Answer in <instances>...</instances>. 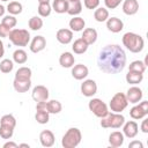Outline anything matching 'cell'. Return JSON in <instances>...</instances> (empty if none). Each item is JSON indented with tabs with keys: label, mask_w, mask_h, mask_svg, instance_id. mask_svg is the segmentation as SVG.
<instances>
[{
	"label": "cell",
	"mask_w": 148,
	"mask_h": 148,
	"mask_svg": "<svg viewBox=\"0 0 148 148\" xmlns=\"http://www.w3.org/2000/svg\"><path fill=\"white\" fill-rule=\"evenodd\" d=\"M3 148H18V145L16 142H13V141H7L3 145Z\"/></svg>",
	"instance_id": "obj_47"
},
{
	"label": "cell",
	"mask_w": 148,
	"mask_h": 148,
	"mask_svg": "<svg viewBox=\"0 0 148 148\" xmlns=\"http://www.w3.org/2000/svg\"><path fill=\"white\" fill-rule=\"evenodd\" d=\"M3 54H5V47H3V43H2V40L0 39V58H2Z\"/></svg>",
	"instance_id": "obj_48"
},
{
	"label": "cell",
	"mask_w": 148,
	"mask_h": 148,
	"mask_svg": "<svg viewBox=\"0 0 148 148\" xmlns=\"http://www.w3.org/2000/svg\"><path fill=\"white\" fill-rule=\"evenodd\" d=\"M38 2L39 3H42V2H50V0H38Z\"/></svg>",
	"instance_id": "obj_51"
},
{
	"label": "cell",
	"mask_w": 148,
	"mask_h": 148,
	"mask_svg": "<svg viewBox=\"0 0 148 148\" xmlns=\"http://www.w3.org/2000/svg\"><path fill=\"white\" fill-rule=\"evenodd\" d=\"M43 24H44V22H43V20H42L40 16H32V17L29 20V22H28L29 28H30L31 30H34V31L40 30V29L43 28Z\"/></svg>",
	"instance_id": "obj_34"
},
{
	"label": "cell",
	"mask_w": 148,
	"mask_h": 148,
	"mask_svg": "<svg viewBox=\"0 0 148 148\" xmlns=\"http://www.w3.org/2000/svg\"><path fill=\"white\" fill-rule=\"evenodd\" d=\"M1 1H3V2H5V1H8V0H1Z\"/></svg>",
	"instance_id": "obj_53"
},
{
	"label": "cell",
	"mask_w": 148,
	"mask_h": 148,
	"mask_svg": "<svg viewBox=\"0 0 148 148\" xmlns=\"http://www.w3.org/2000/svg\"><path fill=\"white\" fill-rule=\"evenodd\" d=\"M56 38L60 44L67 45L73 40V31L71 29H66V28L59 29L56 34Z\"/></svg>",
	"instance_id": "obj_14"
},
{
	"label": "cell",
	"mask_w": 148,
	"mask_h": 148,
	"mask_svg": "<svg viewBox=\"0 0 148 148\" xmlns=\"http://www.w3.org/2000/svg\"><path fill=\"white\" fill-rule=\"evenodd\" d=\"M80 89H81V92L83 96L92 97L97 92V83L91 79H87L81 83Z\"/></svg>",
	"instance_id": "obj_9"
},
{
	"label": "cell",
	"mask_w": 148,
	"mask_h": 148,
	"mask_svg": "<svg viewBox=\"0 0 148 148\" xmlns=\"http://www.w3.org/2000/svg\"><path fill=\"white\" fill-rule=\"evenodd\" d=\"M28 60V54L23 49H17L14 51L13 53V61L18 64V65H23L25 64Z\"/></svg>",
	"instance_id": "obj_27"
},
{
	"label": "cell",
	"mask_w": 148,
	"mask_h": 148,
	"mask_svg": "<svg viewBox=\"0 0 148 148\" xmlns=\"http://www.w3.org/2000/svg\"><path fill=\"white\" fill-rule=\"evenodd\" d=\"M142 123H141V127L140 130L143 132V133H148V119L147 118H142Z\"/></svg>",
	"instance_id": "obj_46"
},
{
	"label": "cell",
	"mask_w": 148,
	"mask_h": 148,
	"mask_svg": "<svg viewBox=\"0 0 148 148\" xmlns=\"http://www.w3.org/2000/svg\"><path fill=\"white\" fill-rule=\"evenodd\" d=\"M128 147L130 148H143V143L141 141L134 140V141H132V142L128 143Z\"/></svg>",
	"instance_id": "obj_45"
},
{
	"label": "cell",
	"mask_w": 148,
	"mask_h": 148,
	"mask_svg": "<svg viewBox=\"0 0 148 148\" xmlns=\"http://www.w3.org/2000/svg\"><path fill=\"white\" fill-rule=\"evenodd\" d=\"M127 105H128V102L124 92H116L109 103L110 110L112 112H118V113H121L127 108Z\"/></svg>",
	"instance_id": "obj_6"
},
{
	"label": "cell",
	"mask_w": 148,
	"mask_h": 148,
	"mask_svg": "<svg viewBox=\"0 0 148 148\" xmlns=\"http://www.w3.org/2000/svg\"><path fill=\"white\" fill-rule=\"evenodd\" d=\"M62 110V105L59 101L57 99H51L47 102V112L52 114H58Z\"/></svg>",
	"instance_id": "obj_32"
},
{
	"label": "cell",
	"mask_w": 148,
	"mask_h": 148,
	"mask_svg": "<svg viewBox=\"0 0 148 148\" xmlns=\"http://www.w3.org/2000/svg\"><path fill=\"white\" fill-rule=\"evenodd\" d=\"M94 18L97 22H105L109 18V10L105 7H97L94 12Z\"/></svg>",
	"instance_id": "obj_28"
},
{
	"label": "cell",
	"mask_w": 148,
	"mask_h": 148,
	"mask_svg": "<svg viewBox=\"0 0 148 148\" xmlns=\"http://www.w3.org/2000/svg\"><path fill=\"white\" fill-rule=\"evenodd\" d=\"M10 15H18L22 13L23 10V6L21 2L18 1H10L8 5H7V9H6Z\"/></svg>",
	"instance_id": "obj_29"
},
{
	"label": "cell",
	"mask_w": 148,
	"mask_h": 148,
	"mask_svg": "<svg viewBox=\"0 0 148 148\" xmlns=\"http://www.w3.org/2000/svg\"><path fill=\"white\" fill-rule=\"evenodd\" d=\"M39 141H40V145L43 147H46V148L52 147L56 142V138H54L53 132L50 131V130L42 131L40 134H39Z\"/></svg>",
	"instance_id": "obj_13"
},
{
	"label": "cell",
	"mask_w": 148,
	"mask_h": 148,
	"mask_svg": "<svg viewBox=\"0 0 148 148\" xmlns=\"http://www.w3.org/2000/svg\"><path fill=\"white\" fill-rule=\"evenodd\" d=\"M12 29H9L8 27H6L5 24L0 23V37L1 38H5V37H8L9 32H10Z\"/></svg>",
	"instance_id": "obj_43"
},
{
	"label": "cell",
	"mask_w": 148,
	"mask_h": 148,
	"mask_svg": "<svg viewBox=\"0 0 148 148\" xmlns=\"http://www.w3.org/2000/svg\"><path fill=\"white\" fill-rule=\"evenodd\" d=\"M35 119L38 124H47L50 120V113L47 111H42V110H36Z\"/></svg>",
	"instance_id": "obj_36"
},
{
	"label": "cell",
	"mask_w": 148,
	"mask_h": 148,
	"mask_svg": "<svg viewBox=\"0 0 148 148\" xmlns=\"http://www.w3.org/2000/svg\"><path fill=\"white\" fill-rule=\"evenodd\" d=\"M148 114V101H140V103L135 104L131 110H130V116L135 119V120H139V119H142L145 118L146 116Z\"/></svg>",
	"instance_id": "obj_8"
},
{
	"label": "cell",
	"mask_w": 148,
	"mask_h": 148,
	"mask_svg": "<svg viewBox=\"0 0 148 148\" xmlns=\"http://www.w3.org/2000/svg\"><path fill=\"white\" fill-rule=\"evenodd\" d=\"M0 125H7V126H10V127H14L16 126V119L13 114L8 113V114H3L0 119Z\"/></svg>",
	"instance_id": "obj_39"
},
{
	"label": "cell",
	"mask_w": 148,
	"mask_h": 148,
	"mask_svg": "<svg viewBox=\"0 0 148 148\" xmlns=\"http://www.w3.org/2000/svg\"><path fill=\"white\" fill-rule=\"evenodd\" d=\"M51 6H52V9L56 13L64 14V13H67L69 2H68V0H53Z\"/></svg>",
	"instance_id": "obj_25"
},
{
	"label": "cell",
	"mask_w": 148,
	"mask_h": 148,
	"mask_svg": "<svg viewBox=\"0 0 148 148\" xmlns=\"http://www.w3.org/2000/svg\"><path fill=\"white\" fill-rule=\"evenodd\" d=\"M46 46V39L44 36H35L32 38V40L30 42V51L32 53H38L40 51H43Z\"/></svg>",
	"instance_id": "obj_15"
},
{
	"label": "cell",
	"mask_w": 148,
	"mask_h": 148,
	"mask_svg": "<svg viewBox=\"0 0 148 148\" xmlns=\"http://www.w3.org/2000/svg\"><path fill=\"white\" fill-rule=\"evenodd\" d=\"M97 37H98L97 30L94 29V28H86V29H83V34H82V36H81V38H82L88 45L94 44V43L97 40Z\"/></svg>",
	"instance_id": "obj_20"
},
{
	"label": "cell",
	"mask_w": 148,
	"mask_h": 148,
	"mask_svg": "<svg viewBox=\"0 0 148 148\" xmlns=\"http://www.w3.org/2000/svg\"><path fill=\"white\" fill-rule=\"evenodd\" d=\"M123 127V134L124 136L128 138V139H133L138 135L139 132V126L136 124V121L134 120H130V121H125Z\"/></svg>",
	"instance_id": "obj_12"
},
{
	"label": "cell",
	"mask_w": 148,
	"mask_h": 148,
	"mask_svg": "<svg viewBox=\"0 0 148 148\" xmlns=\"http://www.w3.org/2000/svg\"><path fill=\"white\" fill-rule=\"evenodd\" d=\"M146 67H147V64L142 60H134L132 61L130 65H128V71H132V72H138V73H145L146 71Z\"/></svg>",
	"instance_id": "obj_31"
},
{
	"label": "cell",
	"mask_w": 148,
	"mask_h": 148,
	"mask_svg": "<svg viewBox=\"0 0 148 148\" xmlns=\"http://www.w3.org/2000/svg\"><path fill=\"white\" fill-rule=\"evenodd\" d=\"M81 12H82V3H81V1L69 2L67 14H69V15H72V16H77Z\"/></svg>",
	"instance_id": "obj_35"
},
{
	"label": "cell",
	"mask_w": 148,
	"mask_h": 148,
	"mask_svg": "<svg viewBox=\"0 0 148 148\" xmlns=\"http://www.w3.org/2000/svg\"><path fill=\"white\" fill-rule=\"evenodd\" d=\"M126 53L117 44H109L104 46L97 57L98 68L106 74L120 73L126 66Z\"/></svg>",
	"instance_id": "obj_1"
},
{
	"label": "cell",
	"mask_w": 148,
	"mask_h": 148,
	"mask_svg": "<svg viewBox=\"0 0 148 148\" xmlns=\"http://www.w3.org/2000/svg\"><path fill=\"white\" fill-rule=\"evenodd\" d=\"M13 87L17 92H27L31 87V80H18L14 79Z\"/></svg>",
	"instance_id": "obj_22"
},
{
	"label": "cell",
	"mask_w": 148,
	"mask_h": 148,
	"mask_svg": "<svg viewBox=\"0 0 148 148\" xmlns=\"http://www.w3.org/2000/svg\"><path fill=\"white\" fill-rule=\"evenodd\" d=\"M124 140H125V136H124L123 132H119V131L111 132L109 135V145L113 148H118V147L123 146Z\"/></svg>",
	"instance_id": "obj_19"
},
{
	"label": "cell",
	"mask_w": 148,
	"mask_h": 148,
	"mask_svg": "<svg viewBox=\"0 0 148 148\" xmlns=\"http://www.w3.org/2000/svg\"><path fill=\"white\" fill-rule=\"evenodd\" d=\"M1 23L2 24H5L6 27H8L9 29H13L16 24H17V18L14 16V15H6V16H3V18H2V21H1Z\"/></svg>",
	"instance_id": "obj_40"
},
{
	"label": "cell",
	"mask_w": 148,
	"mask_h": 148,
	"mask_svg": "<svg viewBox=\"0 0 148 148\" xmlns=\"http://www.w3.org/2000/svg\"><path fill=\"white\" fill-rule=\"evenodd\" d=\"M32 99L37 103V102H43V101H47L49 98V89L45 86L38 84L36 87H34L32 92H31Z\"/></svg>",
	"instance_id": "obj_11"
},
{
	"label": "cell",
	"mask_w": 148,
	"mask_h": 148,
	"mask_svg": "<svg viewBox=\"0 0 148 148\" xmlns=\"http://www.w3.org/2000/svg\"><path fill=\"white\" fill-rule=\"evenodd\" d=\"M89 74V69L86 65L83 64H77V65H73L72 67V76L75 80H83L88 76Z\"/></svg>",
	"instance_id": "obj_17"
},
{
	"label": "cell",
	"mask_w": 148,
	"mask_h": 148,
	"mask_svg": "<svg viewBox=\"0 0 148 148\" xmlns=\"http://www.w3.org/2000/svg\"><path fill=\"white\" fill-rule=\"evenodd\" d=\"M5 10H6V9H5V7H3L2 5H0V17H1V16H3Z\"/></svg>",
	"instance_id": "obj_49"
},
{
	"label": "cell",
	"mask_w": 148,
	"mask_h": 148,
	"mask_svg": "<svg viewBox=\"0 0 148 148\" xmlns=\"http://www.w3.org/2000/svg\"><path fill=\"white\" fill-rule=\"evenodd\" d=\"M88 46H89V45H88L82 38H77V39L74 40V43H73V45H72V50H73V52L76 53V54H83L84 52H87Z\"/></svg>",
	"instance_id": "obj_26"
},
{
	"label": "cell",
	"mask_w": 148,
	"mask_h": 148,
	"mask_svg": "<svg viewBox=\"0 0 148 148\" xmlns=\"http://www.w3.org/2000/svg\"><path fill=\"white\" fill-rule=\"evenodd\" d=\"M121 2H123V0H104L105 8H108V9H114V8H117Z\"/></svg>",
	"instance_id": "obj_42"
},
{
	"label": "cell",
	"mask_w": 148,
	"mask_h": 148,
	"mask_svg": "<svg viewBox=\"0 0 148 148\" xmlns=\"http://www.w3.org/2000/svg\"><path fill=\"white\" fill-rule=\"evenodd\" d=\"M76 1H80V0H68V2H76Z\"/></svg>",
	"instance_id": "obj_52"
},
{
	"label": "cell",
	"mask_w": 148,
	"mask_h": 148,
	"mask_svg": "<svg viewBox=\"0 0 148 148\" xmlns=\"http://www.w3.org/2000/svg\"><path fill=\"white\" fill-rule=\"evenodd\" d=\"M36 110L47 111V101H43V102H37V103H36Z\"/></svg>",
	"instance_id": "obj_44"
},
{
	"label": "cell",
	"mask_w": 148,
	"mask_h": 148,
	"mask_svg": "<svg viewBox=\"0 0 148 148\" xmlns=\"http://www.w3.org/2000/svg\"><path fill=\"white\" fill-rule=\"evenodd\" d=\"M9 40L15 46H27L30 42V32L27 29L13 28L8 35Z\"/></svg>",
	"instance_id": "obj_4"
},
{
	"label": "cell",
	"mask_w": 148,
	"mask_h": 148,
	"mask_svg": "<svg viewBox=\"0 0 148 148\" xmlns=\"http://www.w3.org/2000/svg\"><path fill=\"white\" fill-rule=\"evenodd\" d=\"M88 108L98 118H103L109 113L108 105L99 98H91L88 103Z\"/></svg>",
	"instance_id": "obj_7"
},
{
	"label": "cell",
	"mask_w": 148,
	"mask_h": 148,
	"mask_svg": "<svg viewBox=\"0 0 148 148\" xmlns=\"http://www.w3.org/2000/svg\"><path fill=\"white\" fill-rule=\"evenodd\" d=\"M81 140H82L81 131L77 127H71L62 135L61 146L64 148H75V147H77L80 145Z\"/></svg>",
	"instance_id": "obj_3"
},
{
	"label": "cell",
	"mask_w": 148,
	"mask_h": 148,
	"mask_svg": "<svg viewBox=\"0 0 148 148\" xmlns=\"http://www.w3.org/2000/svg\"><path fill=\"white\" fill-rule=\"evenodd\" d=\"M125 123V117L118 112H110L101 118V126L103 128H120Z\"/></svg>",
	"instance_id": "obj_5"
},
{
	"label": "cell",
	"mask_w": 148,
	"mask_h": 148,
	"mask_svg": "<svg viewBox=\"0 0 148 148\" xmlns=\"http://www.w3.org/2000/svg\"><path fill=\"white\" fill-rule=\"evenodd\" d=\"M101 0H83V5L87 9H96L99 6Z\"/></svg>",
	"instance_id": "obj_41"
},
{
	"label": "cell",
	"mask_w": 148,
	"mask_h": 148,
	"mask_svg": "<svg viewBox=\"0 0 148 148\" xmlns=\"http://www.w3.org/2000/svg\"><path fill=\"white\" fill-rule=\"evenodd\" d=\"M14 134V127L7 126V125H0V136L5 140H8Z\"/></svg>",
	"instance_id": "obj_38"
},
{
	"label": "cell",
	"mask_w": 148,
	"mask_h": 148,
	"mask_svg": "<svg viewBox=\"0 0 148 148\" xmlns=\"http://www.w3.org/2000/svg\"><path fill=\"white\" fill-rule=\"evenodd\" d=\"M37 12L40 17H47V16H50V14L52 12V6L50 5V2H42L38 5Z\"/></svg>",
	"instance_id": "obj_33"
},
{
	"label": "cell",
	"mask_w": 148,
	"mask_h": 148,
	"mask_svg": "<svg viewBox=\"0 0 148 148\" xmlns=\"http://www.w3.org/2000/svg\"><path fill=\"white\" fill-rule=\"evenodd\" d=\"M18 147H25V148H29L30 146H29L28 143H20V145H18Z\"/></svg>",
	"instance_id": "obj_50"
},
{
	"label": "cell",
	"mask_w": 148,
	"mask_h": 148,
	"mask_svg": "<svg viewBox=\"0 0 148 148\" xmlns=\"http://www.w3.org/2000/svg\"><path fill=\"white\" fill-rule=\"evenodd\" d=\"M121 42H123V45L132 53H139L143 50L145 47V40L143 38L135 34V32H126L124 34L123 38H121Z\"/></svg>",
	"instance_id": "obj_2"
},
{
	"label": "cell",
	"mask_w": 148,
	"mask_h": 148,
	"mask_svg": "<svg viewBox=\"0 0 148 148\" xmlns=\"http://www.w3.org/2000/svg\"><path fill=\"white\" fill-rule=\"evenodd\" d=\"M126 79V82L132 84V86H136L139 83L142 82L143 80V74L142 73H138V72H132V71H128V73L126 74L125 76Z\"/></svg>",
	"instance_id": "obj_24"
},
{
	"label": "cell",
	"mask_w": 148,
	"mask_h": 148,
	"mask_svg": "<svg viewBox=\"0 0 148 148\" xmlns=\"http://www.w3.org/2000/svg\"><path fill=\"white\" fill-rule=\"evenodd\" d=\"M75 62V58L71 52H64L59 57V64L64 68H72Z\"/></svg>",
	"instance_id": "obj_21"
},
{
	"label": "cell",
	"mask_w": 148,
	"mask_h": 148,
	"mask_svg": "<svg viewBox=\"0 0 148 148\" xmlns=\"http://www.w3.org/2000/svg\"><path fill=\"white\" fill-rule=\"evenodd\" d=\"M123 12L124 14L131 16L138 13L139 10V2L138 0H124L123 1Z\"/></svg>",
	"instance_id": "obj_18"
},
{
	"label": "cell",
	"mask_w": 148,
	"mask_h": 148,
	"mask_svg": "<svg viewBox=\"0 0 148 148\" xmlns=\"http://www.w3.org/2000/svg\"><path fill=\"white\" fill-rule=\"evenodd\" d=\"M14 68V61L10 59H2L0 61V71L5 74L10 73Z\"/></svg>",
	"instance_id": "obj_37"
},
{
	"label": "cell",
	"mask_w": 148,
	"mask_h": 148,
	"mask_svg": "<svg viewBox=\"0 0 148 148\" xmlns=\"http://www.w3.org/2000/svg\"><path fill=\"white\" fill-rule=\"evenodd\" d=\"M106 28L109 31L113 34H118L124 29V22L118 17H109L106 21Z\"/></svg>",
	"instance_id": "obj_16"
},
{
	"label": "cell",
	"mask_w": 148,
	"mask_h": 148,
	"mask_svg": "<svg viewBox=\"0 0 148 148\" xmlns=\"http://www.w3.org/2000/svg\"><path fill=\"white\" fill-rule=\"evenodd\" d=\"M31 75H32V72L29 67H20L16 73H15V79H18V80H31Z\"/></svg>",
	"instance_id": "obj_30"
},
{
	"label": "cell",
	"mask_w": 148,
	"mask_h": 148,
	"mask_svg": "<svg viewBox=\"0 0 148 148\" xmlns=\"http://www.w3.org/2000/svg\"><path fill=\"white\" fill-rule=\"evenodd\" d=\"M69 28L72 31H75V32H79V31H82L86 27V21L80 17V16H73V18H71L69 21Z\"/></svg>",
	"instance_id": "obj_23"
},
{
	"label": "cell",
	"mask_w": 148,
	"mask_h": 148,
	"mask_svg": "<svg viewBox=\"0 0 148 148\" xmlns=\"http://www.w3.org/2000/svg\"><path fill=\"white\" fill-rule=\"evenodd\" d=\"M125 95H126L127 102H128V103H132V104L139 103V102L142 99V97H143L142 90H141L139 87H136V86H132L131 88H128Z\"/></svg>",
	"instance_id": "obj_10"
}]
</instances>
